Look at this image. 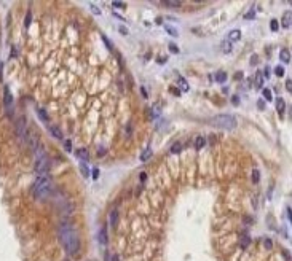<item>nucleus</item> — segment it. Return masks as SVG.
I'll return each mask as SVG.
<instances>
[{
    "label": "nucleus",
    "instance_id": "58836bf2",
    "mask_svg": "<svg viewBox=\"0 0 292 261\" xmlns=\"http://www.w3.org/2000/svg\"><path fill=\"white\" fill-rule=\"evenodd\" d=\"M112 5L115 6V8H125V6H126V5H125L123 2H113Z\"/></svg>",
    "mask_w": 292,
    "mask_h": 261
},
{
    "label": "nucleus",
    "instance_id": "7c9ffc66",
    "mask_svg": "<svg viewBox=\"0 0 292 261\" xmlns=\"http://www.w3.org/2000/svg\"><path fill=\"white\" fill-rule=\"evenodd\" d=\"M169 51L173 53V54H179L181 49L177 48V45H176V43H169Z\"/></svg>",
    "mask_w": 292,
    "mask_h": 261
},
{
    "label": "nucleus",
    "instance_id": "1a4fd4ad",
    "mask_svg": "<svg viewBox=\"0 0 292 261\" xmlns=\"http://www.w3.org/2000/svg\"><path fill=\"white\" fill-rule=\"evenodd\" d=\"M276 110H278V113H279V115H283L284 110H286V102L283 101V97L276 99Z\"/></svg>",
    "mask_w": 292,
    "mask_h": 261
},
{
    "label": "nucleus",
    "instance_id": "ea45409f",
    "mask_svg": "<svg viewBox=\"0 0 292 261\" xmlns=\"http://www.w3.org/2000/svg\"><path fill=\"white\" fill-rule=\"evenodd\" d=\"M120 34H122V35H128V29H126V27L125 26H120Z\"/></svg>",
    "mask_w": 292,
    "mask_h": 261
},
{
    "label": "nucleus",
    "instance_id": "cd10ccee",
    "mask_svg": "<svg viewBox=\"0 0 292 261\" xmlns=\"http://www.w3.org/2000/svg\"><path fill=\"white\" fill-rule=\"evenodd\" d=\"M37 113H38V116L43 119V121H48V115H46L45 108H37Z\"/></svg>",
    "mask_w": 292,
    "mask_h": 261
},
{
    "label": "nucleus",
    "instance_id": "2f4dec72",
    "mask_svg": "<svg viewBox=\"0 0 292 261\" xmlns=\"http://www.w3.org/2000/svg\"><path fill=\"white\" fill-rule=\"evenodd\" d=\"M275 73H276L278 76H283V75H284V67H283V65L275 67Z\"/></svg>",
    "mask_w": 292,
    "mask_h": 261
},
{
    "label": "nucleus",
    "instance_id": "a878e982",
    "mask_svg": "<svg viewBox=\"0 0 292 261\" xmlns=\"http://www.w3.org/2000/svg\"><path fill=\"white\" fill-rule=\"evenodd\" d=\"M165 30L171 35V37H179V34H177V30L174 29V27H171V26H165Z\"/></svg>",
    "mask_w": 292,
    "mask_h": 261
},
{
    "label": "nucleus",
    "instance_id": "5701e85b",
    "mask_svg": "<svg viewBox=\"0 0 292 261\" xmlns=\"http://www.w3.org/2000/svg\"><path fill=\"white\" fill-rule=\"evenodd\" d=\"M262 94H263V99H265V101H268V102L273 101V93H272L270 89H263Z\"/></svg>",
    "mask_w": 292,
    "mask_h": 261
},
{
    "label": "nucleus",
    "instance_id": "79ce46f5",
    "mask_svg": "<svg viewBox=\"0 0 292 261\" xmlns=\"http://www.w3.org/2000/svg\"><path fill=\"white\" fill-rule=\"evenodd\" d=\"M286 89L289 91V93L292 91V81H290V80H287V81H286Z\"/></svg>",
    "mask_w": 292,
    "mask_h": 261
},
{
    "label": "nucleus",
    "instance_id": "0eeeda50",
    "mask_svg": "<svg viewBox=\"0 0 292 261\" xmlns=\"http://www.w3.org/2000/svg\"><path fill=\"white\" fill-rule=\"evenodd\" d=\"M220 49H222V53H224V54H228V53H232V49H233V45H232V41H228V40H224L222 43H220Z\"/></svg>",
    "mask_w": 292,
    "mask_h": 261
},
{
    "label": "nucleus",
    "instance_id": "aec40b11",
    "mask_svg": "<svg viewBox=\"0 0 292 261\" xmlns=\"http://www.w3.org/2000/svg\"><path fill=\"white\" fill-rule=\"evenodd\" d=\"M216 81L217 83H225L227 81V73L225 72H217L216 73Z\"/></svg>",
    "mask_w": 292,
    "mask_h": 261
},
{
    "label": "nucleus",
    "instance_id": "c9c22d12",
    "mask_svg": "<svg viewBox=\"0 0 292 261\" xmlns=\"http://www.w3.org/2000/svg\"><path fill=\"white\" fill-rule=\"evenodd\" d=\"M169 91H171V93H173L174 96H181V89H177V88H174V86H171Z\"/></svg>",
    "mask_w": 292,
    "mask_h": 261
},
{
    "label": "nucleus",
    "instance_id": "39448f33",
    "mask_svg": "<svg viewBox=\"0 0 292 261\" xmlns=\"http://www.w3.org/2000/svg\"><path fill=\"white\" fill-rule=\"evenodd\" d=\"M16 131H18V136L23 139V137H26V134H27V129H26V119L21 116L19 119H18V123H16Z\"/></svg>",
    "mask_w": 292,
    "mask_h": 261
},
{
    "label": "nucleus",
    "instance_id": "a18cd8bd",
    "mask_svg": "<svg viewBox=\"0 0 292 261\" xmlns=\"http://www.w3.org/2000/svg\"><path fill=\"white\" fill-rule=\"evenodd\" d=\"M263 76H265V78H270V69L268 67L265 69V72H263Z\"/></svg>",
    "mask_w": 292,
    "mask_h": 261
},
{
    "label": "nucleus",
    "instance_id": "dca6fc26",
    "mask_svg": "<svg viewBox=\"0 0 292 261\" xmlns=\"http://www.w3.org/2000/svg\"><path fill=\"white\" fill-rule=\"evenodd\" d=\"M11 101H13L11 93H10V89L5 86V105H6V107H10V105H11Z\"/></svg>",
    "mask_w": 292,
    "mask_h": 261
},
{
    "label": "nucleus",
    "instance_id": "412c9836",
    "mask_svg": "<svg viewBox=\"0 0 292 261\" xmlns=\"http://www.w3.org/2000/svg\"><path fill=\"white\" fill-rule=\"evenodd\" d=\"M163 3H165L166 6H171V8H177V6L182 5L181 2H177V0H165Z\"/></svg>",
    "mask_w": 292,
    "mask_h": 261
},
{
    "label": "nucleus",
    "instance_id": "f704fd0d",
    "mask_svg": "<svg viewBox=\"0 0 292 261\" xmlns=\"http://www.w3.org/2000/svg\"><path fill=\"white\" fill-rule=\"evenodd\" d=\"M257 62H259V56H257V54H254L252 58H251V61H249V64H251V65H255Z\"/></svg>",
    "mask_w": 292,
    "mask_h": 261
},
{
    "label": "nucleus",
    "instance_id": "f257e3e1",
    "mask_svg": "<svg viewBox=\"0 0 292 261\" xmlns=\"http://www.w3.org/2000/svg\"><path fill=\"white\" fill-rule=\"evenodd\" d=\"M59 241L69 255H75L80 250V239L78 232L70 226V224H62L59 229Z\"/></svg>",
    "mask_w": 292,
    "mask_h": 261
},
{
    "label": "nucleus",
    "instance_id": "c756f323",
    "mask_svg": "<svg viewBox=\"0 0 292 261\" xmlns=\"http://www.w3.org/2000/svg\"><path fill=\"white\" fill-rule=\"evenodd\" d=\"M270 27H272V30H273V32H276L278 29H279V24H278V21H276V19H272V21H270Z\"/></svg>",
    "mask_w": 292,
    "mask_h": 261
},
{
    "label": "nucleus",
    "instance_id": "4be33fe9",
    "mask_svg": "<svg viewBox=\"0 0 292 261\" xmlns=\"http://www.w3.org/2000/svg\"><path fill=\"white\" fill-rule=\"evenodd\" d=\"M249 244H251V237H249V236H244V237H241V241H239V245H241V249H246V247H249Z\"/></svg>",
    "mask_w": 292,
    "mask_h": 261
},
{
    "label": "nucleus",
    "instance_id": "e433bc0d",
    "mask_svg": "<svg viewBox=\"0 0 292 261\" xmlns=\"http://www.w3.org/2000/svg\"><path fill=\"white\" fill-rule=\"evenodd\" d=\"M91 11H93V13H94V15H97V16H99V15H101V10H99V8H97V6H96V5H91Z\"/></svg>",
    "mask_w": 292,
    "mask_h": 261
},
{
    "label": "nucleus",
    "instance_id": "9d476101",
    "mask_svg": "<svg viewBox=\"0 0 292 261\" xmlns=\"http://www.w3.org/2000/svg\"><path fill=\"white\" fill-rule=\"evenodd\" d=\"M150 158H152V148H150V146H147L145 150L141 153V161H142V163H147V161L150 159Z\"/></svg>",
    "mask_w": 292,
    "mask_h": 261
},
{
    "label": "nucleus",
    "instance_id": "bb28decb",
    "mask_svg": "<svg viewBox=\"0 0 292 261\" xmlns=\"http://www.w3.org/2000/svg\"><path fill=\"white\" fill-rule=\"evenodd\" d=\"M262 73L260 72H257V73H255V88H257V89H260L262 88Z\"/></svg>",
    "mask_w": 292,
    "mask_h": 261
},
{
    "label": "nucleus",
    "instance_id": "6e6552de",
    "mask_svg": "<svg viewBox=\"0 0 292 261\" xmlns=\"http://www.w3.org/2000/svg\"><path fill=\"white\" fill-rule=\"evenodd\" d=\"M99 242H101V245L107 244V229H105V224H102L101 229H99Z\"/></svg>",
    "mask_w": 292,
    "mask_h": 261
},
{
    "label": "nucleus",
    "instance_id": "603ef678",
    "mask_svg": "<svg viewBox=\"0 0 292 261\" xmlns=\"http://www.w3.org/2000/svg\"><path fill=\"white\" fill-rule=\"evenodd\" d=\"M0 81H2V62H0Z\"/></svg>",
    "mask_w": 292,
    "mask_h": 261
},
{
    "label": "nucleus",
    "instance_id": "49530a36",
    "mask_svg": "<svg viewBox=\"0 0 292 261\" xmlns=\"http://www.w3.org/2000/svg\"><path fill=\"white\" fill-rule=\"evenodd\" d=\"M232 101H233V104H235V105H238V104H239V99H238L236 96H233V99H232Z\"/></svg>",
    "mask_w": 292,
    "mask_h": 261
},
{
    "label": "nucleus",
    "instance_id": "2eb2a0df",
    "mask_svg": "<svg viewBox=\"0 0 292 261\" xmlns=\"http://www.w3.org/2000/svg\"><path fill=\"white\" fill-rule=\"evenodd\" d=\"M49 132H51V136H54L56 139H62V132L58 126H49Z\"/></svg>",
    "mask_w": 292,
    "mask_h": 261
},
{
    "label": "nucleus",
    "instance_id": "8fccbe9b",
    "mask_svg": "<svg viewBox=\"0 0 292 261\" xmlns=\"http://www.w3.org/2000/svg\"><path fill=\"white\" fill-rule=\"evenodd\" d=\"M16 54H18V51H16V49H15V48H13V49H11V56H13V58H15V56H16Z\"/></svg>",
    "mask_w": 292,
    "mask_h": 261
},
{
    "label": "nucleus",
    "instance_id": "9b49d317",
    "mask_svg": "<svg viewBox=\"0 0 292 261\" xmlns=\"http://www.w3.org/2000/svg\"><path fill=\"white\" fill-rule=\"evenodd\" d=\"M279 59H281L283 62H290V51H289L287 48H283V49H281Z\"/></svg>",
    "mask_w": 292,
    "mask_h": 261
},
{
    "label": "nucleus",
    "instance_id": "20e7f679",
    "mask_svg": "<svg viewBox=\"0 0 292 261\" xmlns=\"http://www.w3.org/2000/svg\"><path fill=\"white\" fill-rule=\"evenodd\" d=\"M211 124L216 126V128L225 129V131H233L236 128V118L233 115H217L211 119Z\"/></svg>",
    "mask_w": 292,
    "mask_h": 261
},
{
    "label": "nucleus",
    "instance_id": "6ab92c4d",
    "mask_svg": "<svg viewBox=\"0 0 292 261\" xmlns=\"http://www.w3.org/2000/svg\"><path fill=\"white\" fill-rule=\"evenodd\" d=\"M80 169H82V174H83V177H89V169L86 166V163H83V161H80Z\"/></svg>",
    "mask_w": 292,
    "mask_h": 261
},
{
    "label": "nucleus",
    "instance_id": "4468645a",
    "mask_svg": "<svg viewBox=\"0 0 292 261\" xmlns=\"http://www.w3.org/2000/svg\"><path fill=\"white\" fill-rule=\"evenodd\" d=\"M239 38H241V30H239V29L232 30L230 35H228V41H236V40H239Z\"/></svg>",
    "mask_w": 292,
    "mask_h": 261
},
{
    "label": "nucleus",
    "instance_id": "a19ab883",
    "mask_svg": "<svg viewBox=\"0 0 292 261\" xmlns=\"http://www.w3.org/2000/svg\"><path fill=\"white\" fill-rule=\"evenodd\" d=\"M257 105H259V108H260V110L265 108V102H263L262 99H259V101H257Z\"/></svg>",
    "mask_w": 292,
    "mask_h": 261
},
{
    "label": "nucleus",
    "instance_id": "c03bdc74",
    "mask_svg": "<svg viewBox=\"0 0 292 261\" xmlns=\"http://www.w3.org/2000/svg\"><path fill=\"white\" fill-rule=\"evenodd\" d=\"M99 177V169H94L93 171V178H97Z\"/></svg>",
    "mask_w": 292,
    "mask_h": 261
},
{
    "label": "nucleus",
    "instance_id": "864d4df0",
    "mask_svg": "<svg viewBox=\"0 0 292 261\" xmlns=\"http://www.w3.org/2000/svg\"><path fill=\"white\" fill-rule=\"evenodd\" d=\"M112 261H118V256H117V255H113V258H112Z\"/></svg>",
    "mask_w": 292,
    "mask_h": 261
},
{
    "label": "nucleus",
    "instance_id": "7ed1b4c3",
    "mask_svg": "<svg viewBox=\"0 0 292 261\" xmlns=\"http://www.w3.org/2000/svg\"><path fill=\"white\" fill-rule=\"evenodd\" d=\"M35 153H37V159H35V164H34V171L38 175H46L48 169H49V159L46 156V153L43 151L42 145L35 148Z\"/></svg>",
    "mask_w": 292,
    "mask_h": 261
},
{
    "label": "nucleus",
    "instance_id": "a211bd4d",
    "mask_svg": "<svg viewBox=\"0 0 292 261\" xmlns=\"http://www.w3.org/2000/svg\"><path fill=\"white\" fill-rule=\"evenodd\" d=\"M117 221H118V212L115 209V210H112V212H110V224H112V226H117Z\"/></svg>",
    "mask_w": 292,
    "mask_h": 261
},
{
    "label": "nucleus",
    "instance_id": "f03ea898",
    "mask_svg": "<svg viewBox=\"0 0 292 261\" xmlns=\"http://www.w3.org/2000/svg\"><path fill=\"white\" fill-rule=\"evenodd\" d=\"M51 186H53V182L48 175H38V178L32 185V194L37 199H45V197L51 194Z\"/></svg>",
    "mask_w": 292,
    "mask_h": 261
},
{
    "label": "nucleus",
    "instance_id": "72a5a7b5",
    "mask_svg": "<svg viewBox=\"0 0 292 261\" xmlns=\"http://www.w3.org/2000/svg\"><path fill=\"white\" fill-rule=\"evenodd\" d=\"M263 245H265V249H272V247H273V242L272 241H270V239H263Z\"/></svg>",
    "mask_w": 292,
    "mask_h": 261
},
{
    "label": "nucleus",
    "instance_id": "de8ad7c7",
    "mask_svg": "<svg viewBox=\"0 0 292 261\" xmlns=\"http://www.w3.org/2000/svg\"><path fill=\"white\" fill-rule=\"evenodd\" d=\"M241 76H243V72H238V73H235V78H236V80H239Z\"/></svg>",
    "mask_w": 292,
    "mask_h": 261
},
{
    "label": "nucleus",
    "instance_id": "473e14b6",
    "mask_svg": "<svg viewBox=\"0 0 292 261\" xmlns=\"http://www.w3.org/2000/svg\"><path fill=\"white\" fill-rule=\"evenodd\" d=\"M254 18H255V11H254V8H251V11L244 15V19H254Z\"/></svg>",
    "mask_w": 292,
    "mask_h": 261
},
{
    "label": "nucleus",
    "instance_id": "b1692460",
    "mask_svg": "<svg viewBox=\"0 0 292 261\" xmlns=\"http://www.w3.org/2000/svg\"><path fill=\"white\" fill-rule=\"evenodd\" d=\"M101 38H102V41L105 43V46H107V49L109 51H113V46H112V41L107 38V35H104V34H101Z\"/></svg>",
    "mask_w": 292,
    "mask_h": 261
},
{
    "label": "nucleus",
    "instance_id": "f3484780",
    "mask_svg": "<svg viewBox=\"0 0 292 261\" xmlns=\"http://www.w3.org/2000/svg\"><path fill=\"white\" fill-rule=\"evenodd\" d=\"M204 145H206V139L201 137V136H198V137L195 139V146L198 148V150H200V148H203Z\"/></svg>",
    "mask_w": 292,
    "mask_h": 261
},
{
    "label": "nucleus",
    "instance_id": "f8f14e48",
    "mask_svg": "<svg viewBox=\"0 0 292 261\" xmlns=\"http://www.w3.org/2000/svg\"><path fill=\"white\" fill-rule=\"evenodd\" d=\"M290 11H286V13H284V16H283V27H284V29H289V27H290Z\"/></svg>",
    "mask_w": 292,
    "mask_h": 261
},
{
    "label": "nucleus",
    "instance_id": "3c124183",
    "mask_svg": "<svg viewBox=\"0 0 292 261\" xmlns=\"http://www.w3.org/2000/svg\"><path fill=\"white\" fill-rule=\"evenodd\" d=\"M145 178H147V175H145V174H141V182H144Z\"/></svg>",
    "mask_w": 292,
    "mask_h": 261
},
{
    "label": "nucleus",
    "instance_id": "ddd939ff",
    "mask_svg": "<svg viewBox=\"0 0 292 261\" xmlns=\"http://www.w3.org/2000/svg\"><path fill=\"white\" fill-rule=\"evenodd\" d=\"M177 83H179V88L184 91V93H187V91L190 89V86H188V83H187V80L184 78V76H179V80H177Z\"/></svg>",
    "mask_w": 292,
    "mask_h": 261
},
{
    "label": "nucleus",
    "instance_id": "423d86ee",
    "mask_svg": "<svg viewBox=\"0 0 292 261\" xmlns=\"http://www.w3.org/2000/svg\"><path fill=\"white\" fill-rule=\"evenodd\" d=\"M75 156L78 159H82L83 163H86V161H89V151L86 150V148H80V150L75 151Z\"/></svg>",
    "mask_w": 292,
    "mask_h": 261
},
{
    "label": "nucleus",
    "instance_id": "393cba45",
    "mask_svg": "<svg viewBox=\"0 0 292 261\" xmlns=\"http://www.w3.org/2000/svg\"><path fill=\"white\" fill-rule=\"evenodd\" d=\"M181 150H182V143H181V142H176L173 146H171V153H173V154L181 153Z\"/></svg>",
    "mask_w": 292,
    "mask_h": 261
},
{
    "label": "nucleus",
    "instance_id": "37998d69",
    "mask_svg": "<svg viewBox=\"0 0 292 261\" xmlns=\"http://www.w3.org/2000/svg\"><path fill=\"white\" fill-rule=\"evenodd\" d=\"M26 27H29V24H31V13H27V16H26Z\"/></svg>",
    "mask_w": 292,
    "mask_h": 261
},
{
    "label": "nucleus",
    "instance_id": "4c0bfd02",
    "mask_svg": "<svg viewBox=\"0 0 292 261\" xmlns=\"http://www.w3.org/2000/svg\"><path fill=\"white\" fill-rule=\"evenodd\" d=\"M72 143H70V140H66V142H64V148H66L67 151H72V146H70Z\"/></svg>",
    "mask_w": 292,
    "mask_h": 261
},
{
    "label": "nucleus",
    "instance_id": "c85d7f7f",
    "mask_svg": "<svg viewBox=\"0 0 292 261\" xmlns=\"http://www.w3.org/2000/svg\"><path fill=\"white\" fill-rule=\"evenodd\" d=\"M259 180H260V172L257 171V169H254V171H252V182L257 183Z\"/></svg>",
    "mask_w": 292,
    "mask_h": 261
},
{
    "label": "nucleus",
    "instance_id": "09e8293b",
    "mask_svg": "<svg viewBox=\"0 0 292 261\" xmlns=\"http://www.w3.org/2000/svg\"><path fill=\"white\" fill-rule=\"evenodd\" d=\"M141 93H142V96H144V97H147V91H145V88H141Z\"/></svg>",
    "mask_w": 292,
    "mask_h": 261
}]
</instances>
